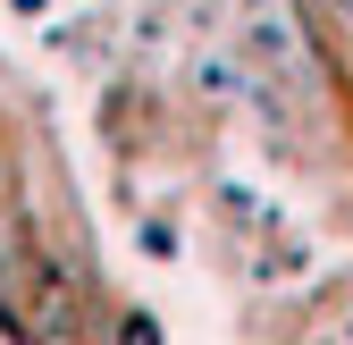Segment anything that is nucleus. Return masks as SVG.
<instances>
[{
    "label": "nucleus",
    "instance_id": "1",
    "mask_svg": "<svg viewBox=\"0 0 353 345\" xmlns=\"http://www.w3.org/2000/svg\"><path fill=\"white\" fill-rule=\"evenodd\" d=\"M244 26H252V42H261V59H270V68H294V59H303V51H294V26H286L278 0H244Z\"/></svg>",
    "mask_w": 353,
    "mask_h": 345
}]
</instances>
